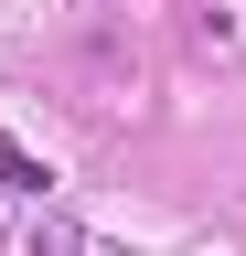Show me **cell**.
I'll list each match as a JSON object with an SVG mask.
<instances>
[{
  "mask_svg": "<svg viewBox=\"0 0 246 256\" xmlns=\"http://www.w3.org/2000/svg\"><path fill=\"white\" fill-rule=\"evenodd\" d=\"M0 182H11V192H33V203L54 192V171H43V160H33V150L11 139V128H0Z\"/></svg>",
  "mask_w": 246,
  "mask_h": 256,
  "instance_id": "obj_1",
  "label": "cell"
},
{
  "mask_svg": "<svg viewBox=\"0 0 246 256\" xmlns=\"http://www.w3.org/2000/svg\"><path fill=\"white\" fill-rule=\"evenodd\" d=\"M33 256H86V235H75L65 214H43V235H33Z\"/></svg>",
  "mask_w": 246,
  "mask_h": 256,
  "instance_id": "obj_2",
  "label": "cell"
}]
</instances>
